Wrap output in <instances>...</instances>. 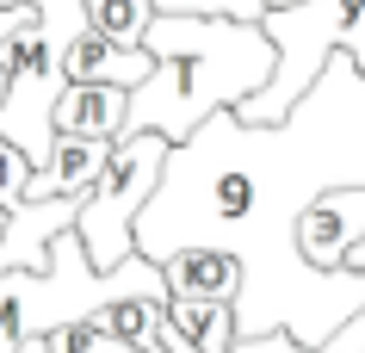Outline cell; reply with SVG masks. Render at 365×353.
Returning <instances> with one entry per match:
<instances>
[{
    "label": "cell",
    "instance_id": "cell-4",
    "mask_svg": "<svg viewBox=\"0 0 365 353\" xmlns=\"http://www.w3.org/2000/svg\"><path fill=\"white\" fill-rule=\"evenodd\" d=\"M168 161H173V143L143 131V137H118V155L106 168V180L93 186V198L81 205V223L75 235L87 242L99 273H118L124 260H136V223L149 211V198L161 193L168 180Z\"/></svg>",
    "mask_w": 365,
    "mask_h": 353
},
{
    "label": "cell",
    "instance_id": "cell-1",
    "mask_svg": "<svg viewBox=\"0 0 365 353\" xmlns=\"http://www.w3.org/2000/svg\"><path fill=\"white\" fill-rule=\"evenodd\" d=\"M334 186H365V68L346 50L285 124L217 112L198 137L173 143L168 180L136 223V255L230 248L248 260L242 334L291 329L304 347H328L365 310V273H316L297 255V217Z\"/></svg>",
    "mask_w": 365,
    "mask_h": 353
},
{
    "label": "cell",
    "instance_id": "cell-11",
    "mask_svg": "<svg viewBox=\"0 0 365 353\" xmlns=\"http://www.w3.org/2000/svg\"><path fill=\"white\" fill-rule=\"evenodd\" d=\"M168 316L180 322V334H192V341H198V353H235V341H242V316H235V304L168 297Z\"/></svg>",
    "mask_w": 365,
    "mask_h": 353
},
{
    "label": "cell",
    "instance_id": "cell-15",
    "mask_svg": "<svg viewBox=\"0 0 365 353\" xmlns=\"http://www.w3.org/2000/svg\"><path fill=\"white\" fill-rule=\"evenodd\" d=\"M161 13H198V19H267L272 0H155Z\"/></svg>",
    "mask_w": 365,
    "mask_h": 353
},
{
    "label": "cell",
    "instance_id": "cell-12",
    "mask_svg": "<svg viewBox=\"0 0 365 353\" xmlns=\"http://www.w3.org/2000/svg\"><path fill=\"white\" fill-rule=\"evenodd\" d=\"M87 19H93L99 38L124 44V50H143L149 25L161 19V6H155V0H87Z\"/></svg>",
    "mask_w": 365,
    "mask_h": 353
},
{
    "label": "cell",
    "instance_id": "cell-13",
    "mask_svg": "<svg viewBox=\"0 0 365 353\" xmlns=\"http://www.w3.org/2000/svg\"><path fill=\"white\" fill-rule=\"evenodd\" d=\"M161 316H168V297H124V304H112V310H99V322H106L118 341L155 353V329H161Z\"/></svg>",
    "mask_w": 365,
    "mask_h": 353
},
{
    "label": "cell",
    "instance_id": "cell-8",
    "mask_svg": "<svg viewBox=\"0 0 365 353\" xmlns=\"http://www.w3.org/2000/svg\"><path fill=\"white\" fill-rule=\"evenodd\" d=\"M112 155H118V143L106 137H62L50 168H38V180H31V198H93Z\"/></svg>",
    "mask_w": 365,
    "mask_h": 353
},
{
    "label": "cell",
    "instance_id": "cell-5",
    "mask_svg": "<svg viewBox=\"0 0 365 353\" xmlns=\"http://www.w3.org/2000/svg\"><path fill=\"white\" fill-rule=\"evenodd\" d=\"M359 242H365V186H334L297 217V255L316 273H346Z\"/></svg>",
    "mask_w": 365,
    "mask_h": 353
},
{
    "label": "cell",
    "instance_id": "cell-9",
    "mask_svg": "<svg viewBox=\"0 0 365 353\" xmlns=\"http://www.w3.org/2000/svg\"><path fill=\"white\" fill-rule=\"evenodd\" d=\"M124 118H130V87H87L68 81V93L56 99V131L62 137H124Z\"/></svg>",
    "mask_w": 365,
    "mask_h": 353
},
{
    "label": "cell",
    "instance_id": "cell-7",
    "mask_svg": "<svg viewBox=\"0 0 365 353\" xmlns=\"http://www.w3.org/2000/svg\"><path fill=\"white\" fill-rule=\"evenodd\" d=\"M168 267V292L173 297H205V304H242L248 285V260L230 248H186V255L161 260Z\"/></svg>",
    "mask_w": 365,
    "mask_h": 353
},
{
    "label": "cell",
    "instance_id": "cell-3",
    "mask_svg": "<svg viewBox=\"0 0 365 353\" xmlns=\"http://www.w3.org/2000/svg\"><path fill=\"white\" fill-rule=\"evenodd\" d=\"M267 38L279 44V68L248 106H235L242 124H285L297 112V99L328 75V62L353 56L365 68V0H304V6H272Z\"/></svg>",
    "mask_w": 365,
    "mask_h": 353
},
{
    "label": "cell",
    "instance_id": "cell-10",
    "mask_svg": "<svg viewBox=\"0 0 365 353\" xmlns=\"http://www.w3.org/2000/svg\"><path fill=\"white\" fill-rule=\"evenodd\" d=\"M149 75H155V50H124L99 31H87L68 50V81H87V87H130L136 93Z\"/></svg>",
    "mask_w": 365,
    "mask_h": 353
},
{
    "label": "cell",
    "instance_id": "cell-6",
    "mask_svg": "<svg viewBox=\"0 0 365 353\" xmlns=\"http://www.w3.org/2000/svg\"><path fill=\"white\" fill-rule=\"evenodd\" d=\"M87 198H25L19 211H6V235H0V273H50L56 242L81 223Z\"/></svg>",
    "mask_w": 365,
    "mask_h": 353
},
{
    "label": "cell",
    "instance_id": "cell-16",
    "mask_svg": "<svg viewBox=\"0 0 365 353\" xmlns=\"http://www.w3.org/2000/svg\"><path fill=\"white\" fill-rule=\"evenodd\" d=\"M0 235H6V205H0Z\"/></svg>",
    "mask_w": 365,
    "mask_h": 353
},
{
    "label": "cell",
    "instance_id": "cell-2",
    "mask_svg": "<svg viewBox=\"0 0 365 353\" xmlns=\"http://www.w3.org/2000/svg\"><path fill=\"white\" fill-rule=\"evenodd\" d=\"M143 50H155V75L130 93L124 137L186 143L217 112L248 106L279 68V44L254 19H198V13H161L149 25Z\"/></svg>",
    "mask_w": 365,
    "mask_h": 353
},
{
    "label": "cell",
    "instance_id": "cell-14",
    "mask_svg": "<svg viewBox=\"0 0 365 353\" xmlns=\"http://www.w3.org/2000/svg\"><path fill=\"white\" fill-rule=\"evenodd\" d=\"M31 180H38V168H31V155H25L19 143L0 131V205L6 211H19L25 198H31Z\"/></svg>",
    "mask_w": 365,
    "mask_h": 353
},
{
    "label": "cell",
    "instance_id": "cell-17",
    "mask_svg": "<svg viewBox=\"0 0 365 353\" xmlns=\"http://www.w3.org/2000/svg\"><path fill=\"white\" fill-rule=\"evenodd\" d=\"M6 6H19V0H0V13H6Z\"/></svg>",
    "mask_w": 365,
    "mask_h": 353
}]
</instances>
